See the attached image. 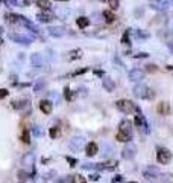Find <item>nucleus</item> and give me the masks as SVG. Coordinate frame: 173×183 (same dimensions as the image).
<instances>
[{
    "label": "nucleus",
    "instance_id": "35",
    "mask_svg": "<svg viewBox=\"0 0 173 183\" xmlns=\"http://www.w3.org/2000/svg\"><path fill=\"white\" fill-rule=\"evenodd\" d=\"M137 37H143V38H147V37H149V34H147V32H140V31H137Z\"/></svg>",
    "mask_w": 173,
    "mask_h": 183
},
{
    "label": "nucleus",
    "instance_id": "18",
    "mask_svg": "<svg viewBox=\"0 0 173 183\" xmlns=\"http://www.w3.org/2000/svg\"><path fill=\"white\" fill-rule=\"evenodd\" d=\"M76 25H78L81 29H84V28H88V26H90V20H88L87 17H79V18L76 20Z\"/></svg>",
    "mask_w": 173,
    "mask_h": 183
},
{
    "label": "nucleus",
    "instance_id": "2",
    "mask_svg": "<svg viewBox=\"0 0 173 183\" xmlns=\"http://www.w3.org/2000/svg\"><path fill=\"white\" fill-rule=\"evenodd\" d=\"M135 154H137V147H135V144L128 142V144H126V147L123 148V151H121L123 159L131 160V159H134V157H135Z\"/></svg>",
    "mask_w": 173,
    "mask_h": 183
},
{
    "label": "nucleus",
    "instance_id": "27",
    "mask_svg": "<svg viewBox=\"0 0 173 183\" xmlns=\"http://www.w3.org/2000/svg\"><path fill=\"white\" fill-rule=\"evenodd\" d=\"M134 122H135V125H137V127H141V124L144 122V119H143V114H137Z\"/></svg>",
    "mask_w": 173,
    "mask_h": 183
},
{
    "label": "nucleus",
    "instance_id": "40",
    "mask_svg": "<svg viewBox=\"0 0 173 183\" xmlns=\"http://www.w3.org/2000/svg\"><path fill=\"white\" fill-rule=\"evenodd\" d=\"M121 181V175H117L115 178H114V183H120Z\"/></svg>",
    "mask_w": 173,
    "mask_h": 183
},
{
    "label": "nucleus",
    "instance_id": "11",
    "mask_svg": "<svg viewBox=\"0 0 173 183\" xmlns=\"http://www.w3.org/2000/svg\"><path fill=\"white\" fill-rule=\"evenodd\" d=\"M97 144H94V142H90V144H87V147H85V153H87V156L88 157H93V156H96L97 154Z\"/></svg>",
    "mask_w": 173,
    "mask_h": 183
},
{
    "label": "nucleus",
    "instance_id": "21",
    "mask_svg": "<svg viewBox=\"0 0 173 183\" xmlns=\"http://www.w3.org/2000/svg\"><path fill=\"white\" fill-rule=\"evenodd\" d=\"M37 6L44 9V11H49L50 9V2H49V0H37Z\"/></svg>",
    "mask_w": 173,
    "mask_h": 183
},
{
    "label": "nucleus",
    "instance_id": "12",
    "mask_svg": "<svg viewBox=\"0 0 173 183\" xmlns=\"http://www.w3.org/2000/svg\"><path fill=\"white\" fill-rule=\"evenodd\" d=\"M157 110H158V113H160V114H163V116H166V114H169V113H170V104L163 101V102H160V104H158Z\"/></svg>",
    "mask_w": 173,
    "mask_h": 183
},
{
    "label": "nucleus",
    "instance_id": "29",
    "mask_svg": "<svg viewBox=\"0 0 173 183\" xmlns=\"http://www.w3.org/2000/svg\"><path fill=\"white\" fill-rule=\"evenodd\" d=\"M121 43H123V44H129V31H126L125 34H123V37H121Z\"/></svg>",
    "mask_w": 173,
    "mask_h": 183
},
{
    "label": "nucleus",
    "instance_id": "43",
    "mask_svg": "<svg viewBox=\"0 0 173 183\" xmlns=\"http://www.w3.org/2000/svg\"><path fill=\"white\" fill-rule=\"evenodd\" d=\"M100 2H108V0H100Z\"/></svg>",
    "mask_w": 173,
    "mask_h": 183
},
{
    "label": "nucleus",
    "instance_id": "30",
    "mask_svg": "<svg viewBox=\"0 0 173 183\" xmlns=\"http://www.w3.org/2000/svg\"><path fill=\"white\" fill-rule=\"evenodd\" d=\"M24 104H26V101H20V102H18V101H14V102H12V107H14V108H23Z\"/></svg>",
    "mask_w": 173,
    "mask_h": 183
},
{
    "label": "nucleus",
    "instance_id": "13",
    "mask_svg": "<svg viewBox=\"0 0 173 183\" xmlns=\"http://www.w3.org/2000/svg\"><path fill=\"white\" fill-rule=\"evenodd\" d=\"M103 88H105V92H114V88H115V82L111 79V78H103Z\"/></svg>",
    "mask_w": 173,
    "mask_h": 183
},
{
    "label": "nucleus",
    "instance_id": "6",
    "mask_svg": "<svg viewBox=\"0 0 173 183\" xmlns=\"http://www.w3.org/2000/svg\"><path fill=\"white\" fill-rule=\"evenodd\" d=\"M40 110L44 113V114H50L52 110H53V104L50 101H47V99H43L40 102Z\"/></svg>",
    "mask_w": 173,
    "mask_h": 183
},
{
    "label": "nucleus",
    "instance_id": "28",
    "mask_svg": "<svg viewBox=\"0 0 173 183\" xmlns=\"http://www.w3.org/2000/svg\"><path fill=\"white\" fill-rule=\"evenodd\" d=\"M58 134H59V128L58 127H52L50 128V137H52V139H55Z\"/></svg>",
    "mask_w": 173,
    "mask_h": 183
},
{
    "label": "nucleus",
    "instance_id": "39",
    "mask_svg": "<svg viewBox=\"0 0 173 183\" xmlns=\"http://www.w3.org/2000/svg\"><path fill=\"white\" fill-rule=\"evenodd\" d=\"M31 60H32L34 63H40V57H38V55H34V57H32Z\"/></svg>",
    "mask_w": 173,
    "mask_h": 183
},
{
    "label": "nucleus",
    "instance_id": "9",
    "mask_svg": "<svg viewBox=\"0 0 173 183\" xmlns=\"http://www.w3.org/2000/svg\"><path fill=\"white\" fill-rule=\"evenodd\" d=\"M128 76H129V81H140L144 78V72L140 70V69H132Z\"/></svg>",
    "mask_w": 173,
    "mask_h": 183
},
{
    "label": "nucleus",
    "instance_id": "36",
    "mask_svg": "<svg viewBox=\"0 0 173 183\" xmlns=\"http://www.w3.org/2000/svg\"><path fill=\"white\" fill-rule=\"evenodd\" d=\"M137 58H147L149 57V54H146V52H141V54H138V55H135Z\"/></svg>",
    "mask_w": 173,
    "mask_h": 183
},
{
    "label": "nucleus",
    "instance_id": "5",
    "mask_svg": "<svg viewBox=\"0 0 173 183\" xmlns=\"http://www.w3.org/2000/svg\"><path fill=\"white\" fill-rule=\"evenodd\" d=\"M118 131H121V133H126V134H132V122L129 121V119H123L121 122H120V125H118Z\"/></svg>",
    "mask_w": 173,
    "mask_h": 183
},
{
    "label": "nucleus",
    "instance_id": "20",
    "mask_svg": "<svg viewBox=\"0 0 173 183\" xmlns=\"http://www.w3.org/2000/svg\"><path fill=\"white\" fill-rule=\"evenodd\" d=\"M82 57V51L81 49H75L68 52V60H79Z\"/></svg>",
    "mask_w": 173,
    "mask_h": 183
},
{
    "label": "nucleus",
    "instance_id": "3",
    "mask_svg": "<svg viewBox=\"0 0 173 183\" xmlns=\"http://www.w3.org/2000/svg\"><path fill=\"white\" fill-rule=\"evenodd\" d=\"M157 159H158V162H160V163L167 165V163H170V160H172V153H170L169 150H164V148H163V150L158 151Z\"/></svg>",
    "mask_w": 173,
    "mask_h": 183
},
{
    "label": "nucleus",
    "instance_id": "10",
    "mask_svg": "<svg viewBox=\"0 0 173 183\" xmlns=\"http://www.w3.org/2000/svg\"><path fill=\"white\" fill-rule=\"evenodd\" d=\"M149 5L157 11H166L167 6H169L166 2H163V0H149Z\"/></svg>",
    "mask_w": 173,
    "mask_h": 183
},
{
    "label": "nucleus",
    "instance_id": "33",
    "mask_svg": "<svg viewBox=\"0 0 173 183\" xmlns=\"http://www.w3.org/2000/svg\"><path fill=\"white\" fill-rule=\"evenodd\" d=\"M8 93H9V92H8L6 88H0V99L6 98V96H8Z\"/></svg>",
    "mask_w": 173,
    "mask_h": 183
},
{
    "label": "nucleus",
    "instance_id": "4",
    "mask_svg": "<svg viewBox=\"0 0 173 183\" xmlns=\"http://www.w3.org/2000/svg\"><path fill=\"white\" fill-rule=\"evenodd\" d=\"M147 92H149V88H147L144 84H137L134 87V95L137 98H147Z\"/></svg>",
    "mask_w": 173,
    "mask_h": 183
},
{
    "label": "nucleus",
    "instance_id": "26",
    "mask_svg": "<svg viewBox=\"0 0 173 183\" xmlns=\"http://www.w3.org/2000/svg\"><path fill=\"white\" fill-rule=\"evenodd\" d=\"M108 5H109V8L112 11H115L118 8V0H108Z\"/></svg>",
    "mask_w": 173,
    "mask_h": 183
},
{
    "label": "nucleus",
    "instance_id": "44",
    "mask_svg": "<svg viewBox=\"0 0 173 183\" xmlns=\"http://www.w3.org/2000/svg\"><path fill=\"white\" fill-rule=\"evenodd\" d=\"M129 183H137V181H129Z\"/></svg>",
    "mask_w": 173,
    "mask_h": 183
},
{
    "label": "nucleus",
    "instance_id": "17",
    "mask_svg": "<svg viewBox=\"0 0 173 183\" xmlns=\"http://www.w3.org/2000/svg\"><path fill=\"white\" fill-rule=\"evenodd\" d=\"M115 139H117L118 142H125V144H128V142L131 141V136H129V134H126V133L118 131V133L115 134Z\"/></svg>",
    "mask_w": 173,
    "mask_h": 183
},
{
    "label": "nucleus",
    "instance_id": "1",
    "mask_svg": "<svg viewBox=\"0 0 173 183\" xmlns=\"http://www.w3.org/2000/svg\"><path fill=\"white\" fill-rule=\"evenodd\" d=\"M115 107H117L120 111L126 113V114H129V113L141 114V110L138 108V105H137V104H134V102H132V101H129V99H120V101H117V102H115Z\"/></svg>",
    "mask_w": 173,
    "mask_h": 183
},
{
    "label": "nucleus",
    "instance_id": "14",
    "mask_svg": "<svg viewBox=\"0 0 173 183\" xmlns=\"http://www.w3.org/2000/svg\"><path fill=\"white\" fill-rule=\"evenodd\" d=\"M82 145H84V139H82V137H73V139L70 141V147L73 150H81Z\"/></svg>",
    "mask_w": 173,
    "mask_h": 183
},
{
    "label": "nucleus",
    "instance_id": "37",
    "mask_svg": "<svg viewBox=\"0 0 173 183\" xmlns=\"http://www.w3.org/2000/svg\"><path fill=\"white\" fill-rule=\"evenodd\" d=\"M87 70H88V69H81V70H76V72H75V73H73V75H75V76H76V75H81V73H85Z\"/></svg>",
    "mask_w": 173,
    "mask_h": 183
},
{
    "label": "nucleus",
    "instance_id": "16",
    "mask_svg": "<svg viewBox=\"0 0 173 183\" xmlns=\"http://www.w3.org/2000/svg\"><path fill=\"white\" fill-rule=\"evenodd\" d=\"M158 174H160V172H158V169H157V168H149V169H146V171H144V177H146L147 180L155 178Z\"/></svg>",
    "mask_w": 173,
    "mask_h": 183
},
{
    "label": "nucleus",
    "instance_id": "32",
    "mask_svg": "<svg viewBox=\"0 0 173 183\" xmlns=\"http://www.w3.org/2000/svg\"><path fill=\"white\" fill-rule=\"evenodd\" d=\"M67 162L70 163V166H76L78 160H76V159H73V157H68V156H67Z\"/></svg>",
    "mask_w": 173,
    "mask_h": 183
},
{
    "label": "nucleus",
    "instance_id": "7",
    "mask_svg": "<svg viewBox=\"0 0 173 183\" xmlns=\"http://www.w3.org/2000/svg\"><path fill=\"white\" fill-rule=\"evenodd\" d=\"M37 18L41 21V23H50L53 18H55V14L50 12V11H46V12H41L37 15Z\"/></svg>",
    "mask_w": 173,
    "mask_h": 183
},
{
    "label": "nucleus",
    "instance_id": "34",
    "mask_svg": "<svg viewBox=\"0 0 173 183\" xmlns=\"http://www.w3.org/2000/svg\"><path fill=\"white\" fill-rule=\"evenodd\" d=\"M155 98V92L152 88H149V92H147V99H154Z\"/></svg>",
    "mask_w": 173,
    "mask_h": 183
},
{
    "label": "nucleus",
    "instance_id": "23",
    "mask_svg": "<svg viewBox=\"0 0 173 183\" xmlns=\"http://www.w3.org/2000/svg\"><path fill=\"white\" fill-rule=\"evenodd\" d=\"M75 98H76V93H75V92H71L68 87H65V99H67V101H73Z\"/></svg>",
    "mask_w": 173,
    "mask_h": 183
},
{
    "label": "nucleus",
    "instance_id": "24",
    "mask_svg": "<svg viewBox=\"0 0 173 183\" xmlns=\"http://www.w3.org/2000/svg\"><path fill=\"white\" fill-rule=\"evenodd\" d=\"M71 183H87V180H85V177H84V175L78 174V175H75V177L71 178Z\"/></svg>",
    "mask_w": 173,
    "mask_h": 183
},
{
    "label": "nucleus",
    "instance_id": "38",
    "mask_svg": "<svg viewBox=\"0 0 173 183\" xmlns=\"http://www.w3.org/2000/svg\"><path fill=\"white\" fill-rule=\"evenodd\" d=\"M90 180H94V181L99 180V174H91V175H90Z\"/></svg>",
    "mask_w": 173,
    "mask_h": 183
},
{
    "label": "nucleus",
    "instance_id": "42",
    "mask_svg": "<svg viewBox=\"0 0 173 183\" xmlns=\"http://www.w3.org/2000/svg\"><path fill=\"white\" fill-rule=\"evenodd\" d=\"M56 2H68V0H56Z\"/></svg>",
    "mask_w": 173,
    "mask_h": 183
},
{
    "label": "nucleus",
    "instance_id": "31",
    "mask_svg": "<svg viewBox=\"0 0 173 183\" xmlns=\"http://www.w3.org/2000/svg\"><path fill=\"white\" fill-rule=\"evenodd\" d=\"M146 70H147V72H157L158 69H157L155 64H147V66H146Z\"/></svg>",
    "mask_w": 173,
    "mask_h": 183
},
{
    "label": "nucleus",
    "instance_id": "41",
    "mask_svg": "<svg viewBox=\"0 0 173 183\" xmlns=\"http://www.w3.org/2000/svg\"><path fill=\"white\" fill-rule=\"evenodd\" d=\"M56 183H67V178H58Z\"/></svg>",
    "mask_w": 173,
    "mask_h": 183
},
{
    "label": "nucleus",
    "instance_id": "19",
    "mask_svg": "<svg viewBox=\"0 0 173 183\" xmlns=\"http://www.w3.org/2000/svg\"><path fill=\"white\" fill-rule=\"evenodd\" d=\"M103 18H105V21H106V23H114L117 17L114 15V12H112V11H103Z\"/></svg>",
    "mask_w": 173,
    "mask_h": 183
},
{
    "label": "nucleus",
    "instance_id": "25",
    "mask_svg": "<svg viewBox=\"0 0 173 183\" xmlns=\"http://www.w3.org/2000/svg\"><path fill=\"white\" fill-rule=\"evenodd\" d=\"M50 34L52 35H56V37H61V35H64V31L61 28H52L50 29Z\"/></svg>",
    "mask_w": 173,
    "mask_h": 183
},
{
    "label": "nucleus",
    "instance_id": "22",
    "mask_svg": "<svg viewBox=\"0 0 173 183\" xmlns=\"http://www.w3.org/2000/svg\"><path fill=\"white\" fill-rule=\"evenodd\" d=\"M21 141H23L24 144H29V142H31V133H29L28 128L23 130V133H21Z\"/></svg>",
    "mask_w": 173,
    "mask_h": 183
},
{
    "label": "nucleus",
    "instance_id": "15",
    "mask_svg": "<svg viewBox=\"0 0 173 183\" xmlns=\"http://www.w3.org/2000/svg\"><path fill=\"white\" fill-rule=\"evenodd\" d=\"M14 41H17V43H23V44H29L31 43V40L28 38V37H24V35H18V34H11L9 35Z\"/></svg>",
    "mask_w": 173,
    "mask_h": 183
},
{
    "label": "nucleus",
    "instance_id": "8",
    "mask_svg": "<svg viewBox=\"0 0 173 183\" xmlns=\"http://www.w3.org/2000/svg\"><path fill=\"white\" fill-rule=\"evenodd\" d=\"M34 162H35V154H34V153L24 154L23 159H21V165H23V166H26V168H28V166H32Z\"/></svg>",
    "mask_w": 173,
    "mask_h": 183
}]
</instances>
